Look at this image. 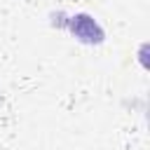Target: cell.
Listing matches in <instances>:
<instances>
[{
    "instance_id": "obj_1",
    "label": "cell",
    "mask_w": 150,
    "mask_h": 150,
    "mask_svg": "<svg viewBox=\"0 0 150 150\" xmlns=\"http://www.w3.org/2000/svg\"><path fill=\"white\" fill-rule=\"evenodd\" d=\"M68 28L70 33L84 42V45H101L105 40V30L98 26L96 19H91L89 14H75L70 21H68Z\"/></svg>"
}]
</instances>
